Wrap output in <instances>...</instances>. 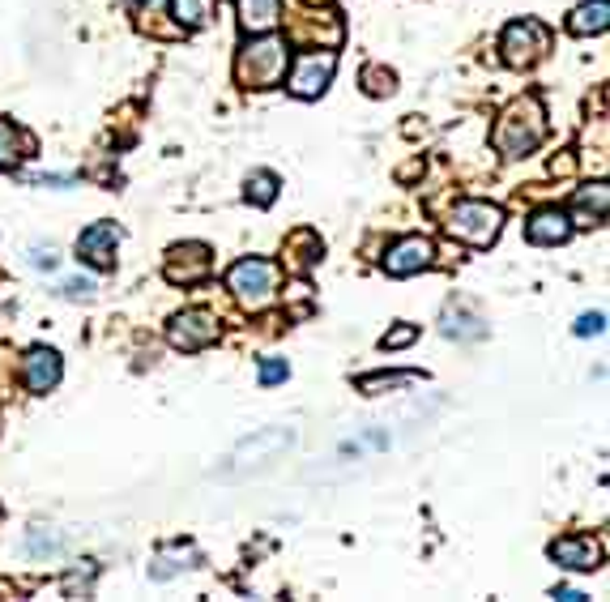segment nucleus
Wrapping results in <instances>:
<instances>
[{
  "label": "nucleus",
  "mask_w": 610,
  "mask_h": 602,
  "mask_svg": "<svg viewBox=\"0 0 610 602\" xmlns=\"http://www.w3.org/2000/svg\"><path fill=\"white\" fill-rule=\"evenodd\" d=\"M444 334H448V338H461V342H474V338H483L487 329H483V321H478V316L448 308V312H444Z\"/></svg>",
  "instance_id": "nucleus-21"
},
{
  "label": "nucleus",
  "mask_w": 610,
  "mask_h": 602,
  "mask_svg": "<svg viewBox=\"0 0 610 602\" xmlns=\"http://www.w3.org/2000/svg\"><path fill=\"white\" fill-rule=\"evenodd\" d=\"M210 269H214V252H210V244H197V240L175 244L163 261V274L175 287H197V282L210 278Z\"/></svg>",
  "instance_id": "nucleus-9"
},
{
  "label": "nucleus",
  "mask_w": 610,
  "mask_h": 602,
  "mask_svg": "<svg viewBox=\"0 0 610 602\" xmlns=\"http://www.w3.org/2000/svg\"><path fill=\"white\" fill-rule=\"evenodd\" d=\"M610 26V0H585L581 9L568 18V30L572 35H602V30Z\"/></svg>",
  "instance_id": "nucleus-18"
},
{
  "label": "nucleus",
  "mask_w": 610,
  "mask_h": 602,
  "mask_svg": "<svg viewBox=\"0 0 610 602\" xmlns=\"http://www.w3.org/2000/svg\"><path fill=\"white\" fill-rule=\"evenodd\" d=\"M299 432L295 427H261V432H252L244 445L231 453V474H248V470H261L269 462H278L282 453L295 449Z\"/></svg>",
  "instance_id": "nucleus-6"
},
{
  "label": "nucleus",
  "mask_w": 610,
  "mask_h": 602,
  "mask_svg": "<svg viewBox=\"0 0 610 602\" xmlns=\"http://www.w3.org/2000/svg\"><path fill=\"white\" fill-rule=\"evenodd\" d=\"M551 560L568 573H593L602 568V543L593 534H568V538H555L551 543Z\"/></svg>",
  "instance_id": "nucleus-11"
},
{
  "label": "nucleus",
  "mask_w": 610,
  "mask_h": 602,
  "mask_svg": "<svg viewBox=\"0 0 610 602\" xmlns=\"http://www.w3.org/2000/svg\"><path fill=\"white\" fill-rule=\"evenodd\" d=\"M22 150H30V141L22 137V129H13L9 120H0V167H13L22 158Z\"/></svg>",
  "instance_id": "nucleus-22"
},
{
  "label": "nucleus",
  "mask_w": 610,
  "mask_h": 602,
  "mask_svg": "<svg viewBox=\"0 0 610 602\" xmlns=\"http://www.w3.org/2000/svg\"><path fill=\"white\" fill-rule=\"evenodd\" d=\"M555 598H568V602H585L581 590H555Z\"/></svg>",
  "instance_id": "nucleus-32"
},
{
  "label": "nucleus",
  "mask_w": 610,
  "mask_h": 602,
  "mask_svg": "<svg viewBox=\"0 0 610 602\" xmlns=\"http://www.w3.org/2000/svg\"><path fill=\"white\" fill-rule=\"evenodd\" d=\"M214 9H218V0H171V13H175V22H180L184 30H197L214 18Z\"/></svg>",
  "instance_id": "nucleus-19"
},
{
  "label": "nucleus",
  "mask_w": 610,
  "mask_h": 602,
  "mask_svg": "<svg viewBox=\"0 0 610 602\" xmlns=\"http://www.w3.org/2000/svg\"><path fill=\"white\" fill-rule=\"evenodd\" d=\"M551 52V30L538 18H517L504 26L500 35V56L508 69H534L542 56Z\"/></svg>",
  "instance_id": "nucleus-5"
},
{
  "label": "nucleus",
  "mask_w": 610,
  "mask_h": 602,
  "mask_svg": "<svg viewBox=\"0 0 610 602\" xmlns=\"http://www.w3.org/2000/svg\"><path fill=\"white\" fill-rule=\"evenodd\" d=\"M363 86H367V94H372V99H384V94L397 90V77H393V69L367 65V69H363Z\"/></svg>",
  "instance_id": "nucleus-23"
},
{
  "label": "nucleus",
  "mask_w": 610,
  "mask_h": 602,
  "mask_svg": "<svg viewBox=\"0 0 610 602\" xmlns=\"http://www.w3.org/2000/svg\"><path fill=\"white\" fill-rule=\"evenodd\" d=\"M56 291H60L64 299H90V295L99 291V287H94V278H64Z\"/></svg>",
  "instance_id": "nucleus-28"
},
{
  "label": "nucleus",
  "mask_w": 610,
  "mask_h": 602,
  "mask_svg": "<svg viewBox=\"0 0 610 602\" xmlns=\"http://www.w3.org/2000/svg\"><path fill=\"white\" fill-rule=\"evenodd\" d=\"M282 257H286V269H295V274H308V269L320 265V257H325V244H320L316 231H295L291 240H286Z\"/></svg>",
  "instance_id": "nucleus-17"
},
{
  "label": "nucleus",
  "mask_w": 610,
  "mask_h": 602,
  "mask_svg": "<svg viewBox=\"0 0 610 602\" xmlns=\"http://www.w3.org/2000/svg\"><path fill=\"white\" fill-rule=\"evenodd\" d=\"M116 248H120L116 223H94L77 235V261H86L90 269H116Z\"/></svg>",
  "instance_id": "nucleus-12"
},
{
  "label": "nucleus",
  "mask_w": 610,
  "mask_h": 602,
  "mask_svg": "<svg viewBox=\"0 0 610 602\" xmlns=\"http://www.w3.org/2000/svg\"><path fill=\"white\" fill-rule=\"evenodd\" d=\"M291 69V77H282L286 86H291L295 99H320V94L329 90L333 73H337V52H329V47H316V52H303Z\"/></svg>",
  "instance_id": "nucleus-7"
},
{
  "label": "nucleus",
  "mask_w": 610,
  "mask_h": 602,
  "mask_svg": "<svg viewBox=\"0 0 610 602\" xmlns=\"http://www.w3.org/2000/svg\"><path fill=\"white\" fill-rule=\"evenodd\" d=\"M278 188H282V180L274 176V171H252V176H248V188H244V197L256 205V210H269V205L278 201Z\"/></svg>",
  "instance_id": "nucleus-20"
},
{
  "label": "nucleus",
  "mask_w": 610,
  "mask_h": 602,
  "mask_svg": "<svg viewBox=\"0 0 610 602\" xmlns=\"http://www.w3.org/2000/svg\"><path fill=\"white\" fill-rule=\"evenodd\" d=\"M197 564H201V556H184V551H175V556H158V560H154L150 577H154V581H167V577L180 573V568H197Z\"/></svg>",
  "instance_id": "nucleus-24"
},
{
  "label": "nucleus",
  "mask_w": 610,
  "mask_h": 602,
  "mask_svg": "<svg viewBox=\"0 0 610 602\" xmlns=\"http://www.w3.org/2000/svg\"><path fill=\"white\" fill-rule=\"evenodd\" d=\"M431 261H436V244H431L427 235H406V240H397L389 252H384V274L410 278V274H423Z\"/></svg>",
  "instance_id": "nucleus-10"
},
{
  "label": "nucleus",
  "mask_w": 610,
  "mask_h": 602,
  "mask_svg": "<svg viewBox=\"0 0 610 602\" xmlns=\"http://www.w3.org/2000/svg\"><path fill=\"white\" fill-rule=\"evenodd\" d=\"M448 235L470 248H491L500 240V227H504V210L491 201H457V210L448 214Z\"/></svg>",
  "instance_id": "nucleus-4"
},
{
  "label": "nucleus",
  "mask_w": 610,
  "mask_h": 602,
  "mask_svg": "<svg viewBox=\"0 0 610 602\" xmlns=\"http://www.w3.org/2000/svg\"><path fill=\"white\" fill-rule=\"evenodd\" d=\"M167 342L175 346V351H205V346L218 342V316L205 312V308H184L171 316L167 325Z\"/></svg>",
  "instance_id": "nucleus-8"
},
{
  "label": "nucleus",
  "mask_w": 610,
  "mask_h": 602,
  "mask_svg": "<svg viewBox=\"0 0 610 602\" xmlns=\"http://www.w3.org/2000/svg\"><path fill=\"white\" fill-rule=\"evenodd\" d=\"M312 5H316V0H312ZM325 5H329V0H325Z\"/></svg>",
  "instance_id": "nucleus-34"
},
{
  "label": "nucleus",
  "mask_w": 610,
  "mask_h": 602,
  "mask_svg": "<svg viewBox=\"0 0 610 602\" xmlns=\"http://www.w3.org/2000/svg\"><path fill=\"white\" fill-rule=\"evenodd\" d=\"M414 338H419V325H397L380 338V351H401V346H410Z\"/></svg>",
  "instance_id": "nucleus-27"
},
{
  "label": "nucleus",
  "mask_w": 610,
  "mask_h": 602,
  "mask_svg": "<svg viewBox=\"0 0 610 602\" xmlns=\"http://www.w3.org/2000/svg\"><path fill=\"white\" fill-rule=\"evenodd\" d=\"M124 5H137V0H124Z\"/></svg>",
  "instance_id": "nucleus-33"
},
{
  "label": "nucleus",
  "mask_w": 610,
  "mask_h": 602,
  "mask_svg": "<svg viewBox=\"0 0 610 602\" xmlns=\"http://www.w3.org/2000/svg\"><path fill=\"white\" fill-rule=\"evenodd\" d=\"M286 65H291V43L278 39L274 30H269V35H252L244 43V52L235 56V82L244 90L282 86Z\"/></svg>",
  "instance_id": "nucleus-2"
},
{
  "label": "nucleus",
  "mask_w": 610,
  "mask_h": 602,
  "mask_svg": "<svg viewBox=\"0 0 610 602\" xmlns=\"http://www.w3.org/2000/svg\"><path fill=\"white\" fill-rule=\"evenodd\" d=\"M606 201H610V193H606L602 180L589 184V188H581V193H576V201H572V210H568L572 227H602L606 223Z\"/></svg>",
  "instance_id": "nucleus-15"
},
{
  "label": "nucleus",
  "mask_w": 610,
  "mask_h": 602,
  "mask_svg": "<svg viewBox=\"0 0 610 602\" xmlns=\"http://www.w3.org/2000/svg\"><path fill=\"white\" fill-rule=\"evenodd\" d=\"M606 329V316L602 312H585L581 321H576V338H593V334H602Z\"/></svg>",
  "instance_id": "nucleus-30"
},
{
  "label": "nucleus",
  "mask_w": 610,
  "mask_h": 602,
  "mask_svg": "<svg viewBox=\"0 0 610 602\" xmlns=\"http://www.w3.org/2000/svg\"><path fill=\"white\" fill-rule=\"evenodd\" d=\"M56 248L52 244H47V248H30V265H35V269H56Z\"/></svg>",
  "instance_id": "nucleus-31"
},
{
  "label": "nucleus",
  "mask_w": 610,
  "mask_h": 602,
  "mask_svg": "<svg viewBox=\"0 0 610 602\" xmlns=\"http://www.w3.org/2000/svg\"><path fill=\"white\" fill-rule=\"evenodd\" d=\"M286 376H291L286 359H261V385H282Z\"/></svg>",
  "instance_id": "nucleus-29"
},
{
  "label": "nucleus",
  "mask_w": 610,
  "mask_h": 602,
  "mask_svg": "<svg viewBox=\"0 0 610 602\" xmlns=\"http://www.w3.org/2000/svg\"><path fill=\"white\" fill-rule=\"evenodd\" d=\"M572 218L568 210H559V205H547V210H534L529 214V223H525V235H529V244H538V248H555V244H568L572 240Z\"/></svg>",
  "instance_id": "nucleus-13"
},
{
  "label": "nucleus",
  "mask_w": 610,
  "mask_h": 602,
  "mask_svg": "<svg viewBox=\"0 0 610 602\" xmlns=\"http://www.w3.org/2000/svg\"><path fill=\"white\" fill-rule=\"evenodd\" d=\"M227 291L244 304L248 312H261L278 299V265L265 257H244L231 265L227 274Z\"/></svg>",
  "instance_id": "nucleus-3"
},
{
  "label": "nucleus",
  "mask_w": 610,
  "mask_h": 602,
  "mask_svg": "<svg viewBox=\"0 0 610 602\" xmlns=\"http://www.w3.org/2000/svg\"><path fill=\"white\" fill-rule=\"evenodd\" d=\"M410 380H419V372H389V376H363L359 380V389L363 393H380V389H401V385H410Z\"/></svg>",
  "instance_id": "nucleus-25"
},
{
  "label": "nucleus",
  "mask_w": 610,
  "mask_h": 602,
  "mask_svg": "<svg viewBox=\"0 0 610 602\" xmlns=\"http://www.w3.org/2000/svg\"><path fill=\"white\" fill-rule=\"evenodd\" d=\"M26 551H30V556H56V551H60V538L47 534L43 526H35V530H30V538H26Z\"/></svg>",
  "instance_id": "nucleus-26"
},
{
  "label": "nucleus",
  "mask_w": 610,
  "mask_h": 602,
  "mask_svg": "<svg viewBox=\"0 0 610 602\" xmlns=\"http://www.w3.org/2000/svg\"><path fill=\"white\" fill-rule=\"evenodd\" d=\"M542 137H547V107L534 94H517L500 112V120H495V150L504 158H521L529 150H538Z\"/></svg>",
  "instance_id": "nucleus-1"
},
{
  "label": "nucleus",
  "mask_w": 610,
  "mask_h": 602,
  "mask_svg": "<svg viewBox=\"0 0 610 602\" xmlns=\"http://www.w3.org/2000/svg\"><path fill=\"white\" fill-rule=\"evenodd\" d=\"M235 13H239V26H244L248 35H269V30H278V22H282V0H239Z\"/></svg>",
  "instance_id": "nucleus-16"
},
{
  "label": "nucleus",
  "mask_w": 610,
  "mask_h": 602,
  "mask_svg": "<svg viewBox=\"0 0 610 602\" xmlns=\"http://www.w3.org/2000/svg\"><path fill=\"white\" fill-rule=\"evenodd\" d=\"M60 355L52 351V346H35V351H26V359H22V385L30 389V393H52L56 385H60Z\"/></svg>",
  "instance_id": "nucleus-14"
}]
</instances>
